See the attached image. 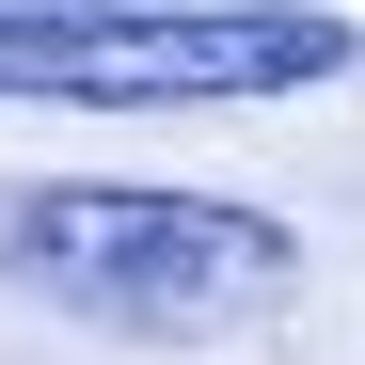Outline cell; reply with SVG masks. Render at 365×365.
Wrapping results in <instances>:
<instances>
[{"mask_svg":"<svg viewBox=\"0 0 365 365\" xmlns=\"http://www.w3.org/2000/svg\"><path fill=\"white\" fill-rule=\"evenodd\" d=\"M0 286L64 302L111 334H238L302 286V238L222 191H128V175H64V191H0Z\"/></svg>","mask_w":365,"mask_h":365,"instance_id":"cell-1","label":"cell"},{"mask_svg":"<svg viewBox=\"0 0 365 365\" xmlns=\"http://www.w3.org/2000/svg\"><path fill=\"white\" fill-rule=\"evenodd\" d=\"M349 80V16L318 0H32L0 16V96L32 111H222Z\"/></svg>","mask_w":365,"mask_h":365,"instance_id":"cell-2","label":"cell"}]
</instances>
